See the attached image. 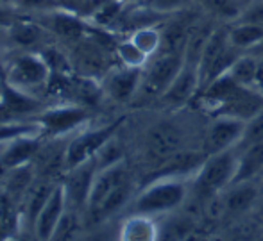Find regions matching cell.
Listing matches in <instances>:
<instances>
[{
    "label": "cell",
    "mask_w": 263,
    "mask_h": 241,
    "mask_svg": "<svg viewBox=\"0 0 263 241\" xmlns=\"http://www.w3.org/2000/svg\"><path fill=\"white\" fill-rule=\"evenodd\" d=\"M261 142H263V109L258 111L254 116H251L246 122V129H243V134L240 138L238 145H236V150L238 152L246 150V148Z\"/></svg>",
    "instance_id": "d4e9b609"
},
{
    "label": "cell",
    "mask_w": 263,
    "mask_h": 241,
    "mask_svg": "<svg viewBox=\"0 0 263 241\" xmlns=\"http://www.w3.org/2000/svg\"><path fill=\"white\" fill-rule=\"evenodd\" d=\"M228 34L233 47L242 52H247L263 39V27L253 24H243V22H233V24L228 25Z\"/></svg>",
    "instance_id": "d6986e66"
},
{
    "label": "cell",
    "mask_w": 263,
    "mask_h": 241,
    "mask_svg": "<svg viewBox=\"0 0 263 241\" xmlns=\"http://www.w3.org/2000/svg\"><path fill=\"white\" fill-rule=\"evenodd\" d=\"M190 229L192 224L188 218H166L163 224H159V241H181L190 232Z\"/></svg>",
    "instance_id": "cb8c5ba5"
},
{
    "label": "cell",
    "mask_w": 263,
    "mask_h": 241,
    "mask_svg": "<svg viewBox=\"0 0 263 241\" xmlns=\"http://www.w3.org/2000/svg\"><path fill=\"white\" fill-rule=\"evenodd\" d=\"M6 61H7L6 50L0 48V83H4V75H6Z\"/></svg>",
    "instance_id": "f546056e"
},
{
    "label": "cell",
    "mask_w": 263,
    "mask_h": 241,
    "mask_svg": "<svg viewBox=\"0 0 263 241\" xmlns=\"http://www.w3.org/2000/svg\"><path fill=\"white\" fill-rule=\"evenodd\" d=\"M91 109L73 102H59L47 106L36 116V124L42 129L43 139L70 138L86 125L91 124Z\"/></svg>",
    "instance_id": "277c9868"
},
{
    "label": "cell",
    "mask_w": 263,
    "mask_h": 241,
    "mask_svg": "<svg viewBox=\"0 0 263 241\" xmlns=\"http://www.w3.org/2000/svg\"><path fill=\"white\" fill-rule=\"evenodd\" d=\"M184 65V54L159 52L143 66L142 84L136 98H159L174 83Z\"/></svg>",
    "instance_id": "8992f818"
},
{
    "label": "cell",
    "mask_w": 263,
    "mask_h": 241,
    "mask_svg": "<svg viewBox=\"0 0 263 241\" xmlns=\"http://www.w3.org/2000/svg\"><path fill=\"white\" fill-rule=\"evenodd\" d=\"M238 166V150L206 155L201 168L192 177V193L201 200H211L233 184Z\"/></svg>",
    "instance_id": "3957f363"
},
{
    "label": "cell",
    "mask_w": 263,
    "mask_h": 241,
    "mask_svg": "<svg viewBox=\"0 0 263 241\" xmlns=\"http://www.w3.org/2000/svg\"><path fill=\"white\" fill-rule=\"evenodd\" d=\"M263 173V142L238 152V166L233 183L260 180Z\"/></svg>",
    "instance_id": "ac0fdd59"
},
{
    "label": "cell",
    "mask_w": 263,
    "mask_h": 241,
    "mask_svg": "<svg viewBox=\"0 0 263 241\" xmlns=\"http://www.w3.org/2000/svg\"><path fill=\"white\" fill-rule=\"evenodd\" d=\"M143 68L115 65L101 79L102 96L115 104H129L136 98L142 84Z\"/></svg>",
    "instance_id": "52a82bcc"
},
{
    "label": "cell",
    "mask_w": 263,
    "mask_h": 241,
    "mask_svg": "<svg viewBox=\"0 0 263 241\" xmlns=\"http://www.w3.org/2000/svg\"><path fill=\"white\" fill-rule=\"evenodd\" d=\"M236 22H243V24H253L263 27V0H249L243 6L242 13H240Z\"/></svg>",
    "instance_id": "4316f807"
},
{
    "label": "cell",
    "mask_w": 263,
    "mask_h": 241,
    "mask_svg": "<svg viewBox=\"0 0 263 241\" xmlns=\"http://www.w3.org/2000/svg\"><path fill=\"white\" fill-rule=\"evenodd\" d=\"M55 2H58V6H59V7H61V6H63V4H65V2H66V0H55Z\"/></svg>",
    "instance_id": "836d02e7"
},
{
    "label": "cell",
    "mask_w": 263,
    "mask_h": 241,
    "mask_svg": "<svg viewBox=\"0 0 263 241\" xmlns=\"http://www.w3.org/2000/svg\"><path fill=\"white\" fill-rule=\"evenodd\" d=\"M256 90L263 91V57H258V73H256Z\"/></svg>",
    "instance_id": "f1b7e54d"
},
{
    "label": "cell",
    "mask_w": 263,
    "mask_h": 241,
    "mask_svg": "<svg viewBox=\"0 0 263 241\" xmlns=\"http://www.w3.org/2000/svg\"><path fill=\"white\" fill-rule=\"evenodd\" d=\"M118 241H159V222L149 214L131 213L122 222Z\"/></svg>",
    "instance_id": "e0dca14e"
},
{
    "label": "cell",
    "mask_w": 263,
    "mask_h": 241,
    "mask_svg": "<svg viewBox=\"0 0 263 241\" xmlns=\"http://www.w3.org/2000/svg\"><path fill=\"white\" fill-rule=\"evenodd\" d=\"M99 166L95 159L83 163V165L70 168L63 173V190L66 193V200H68V207L73 211H86V202L90 196L91 184H93L95 173H97Z\"/></svg>",
    "instance_id": "9c48e42d"
},
{
    "label": "cell",
    "mask_w": 263,
    "mask_h": 241,
    "mask_svg": "<svg viewBox=\"0 0 263 241\" xmlns=\"http://www.w3.org/2000/svg\"><path fill=\"white\" fill-rule=\"evenodd\" d=\"M7 241H29V239H22V232H20V234L13 236V238H9ZM32 241H36V239H32Z\"/></svg>",
    "instance_id": "d6a6232c"
},
{
    "label": "cell",
    "mask_w": 263,
    "mask_h": 241,
    "mask_svg": "<svg viewBox=\"0 0 263 241\" xmlns=\"http://www.w3.org/2000/svg\"><path fill=\"white\" fill-rule=\"evenodd\" d=\"M120 124L122 120H115L111 124L99 125V127H93L90 124L70 136L65 148V172L90 161V159H95L97 152L117 134Z\"/></svg>",
    "instance_id": "5b68a950"
},
{
    "label": "cell",
    "mask_w": 263,
    "mask_h": 241,
    "mask_svg": "<svg viewBox=\"0 0 263 241\" xmlns=\"http://www.w3.org/2000/svg\"><path fill=\"white\" fill-rule=\"evenodd\" d=\"M129 38L149 59L153 55L159 54V50H161V29L156 27V25H147V27L136 29V31H133L129 34Z\"/></svg>",
    "instance_id": "7402d4cb"
},
{
    "label": "cell",
    "mask_w": 263,
    "mask_h": 241,
    "mask_svg": "<svg viewBox=\"0 0 263 241\" xmlns=\"http://www.w3.org/2000/svg\"><path fill=\"white\" fill-rule=\"evenodd\" d=\"M261 95H263V91H261Z\"/></svg>",
    "instance_id": "f35d334b"
},
{
    "label": "cell",
    "mask_w": 263,
    "mask_h": 241,
    "mask_svg": "<svg viewBox=\"0 0 263 241\" xmlns=\"http://www.w3.org/2000/svg\"><path fill=\"white\" fill-rule=\"evenodd\" d=\"M199 4L204 9V13H208V16L218 22H226V24H233L238 20L243 9L238 0H199Z\"/></svg>",
    "instance_id": "44dd1931"
},
{
    "label": "cell",
    "mask_w": 263,
    "mask_h": 241,
    "mask_svg": "<svg viewBox=\"0 0 263 241\" xmlns=\"http://www.w3.org/2000/svg\"><path fill=\"white\" fill-rule=\"evenodd\" d=\"M261 216H263V207H261Z\"/></svg>",
    "instance_id": "74e56055"
},
{
    "label": "cell",
    "mask_w": 263,
    "mask_h": 241,
    "mask_svg": "<svg viewBox=\"0 0 263 241\" xmlns=\"http://www.w3.org/2000/svg\"><path fill=\"white\" fill-rule=\"evenodd\" d=\"M66 211H68V200H66V193L59 180L32 224V238L36 241H52Z\"/></svg>",
    "instance_id": "30bf717a"
},
{
    "label": "cell",
    "mask_w": 263,
    "mask_h": 241,
    "mask_svg": "<svg viewBox=\"0 0 263 241\" xmlns=\"http://www.w3.org/2000/svg\"><path fill=\"white\" fill-rule=\"evenodd\" d=\"M201 91V77H199V66L184 61L181 72L174 79V83L166 88V91L159 96V102L170 109H181L194 98H197Z\"/></svg>",
    "instance_id": "7c38bea8"
},
{
    "label": "cell",
    "mask_w": 263,
    "mask_h": 241,
    "mask_svg": "<svg viewBox=\"0 0 263 241\" xmlns=\"http://www.w3.org/2000/svg\"><path fill=\"white\" fill-rule=\"evenodd\" d=\"M2 90H4V83H0V98H2Z\"/></svg>",
    "instance_id": "e575fe53"
},
{
    "label": "cell",
    "mask_w": 263,
    "mask_h": 241,
    "mask_svg": "<svg viewBox=\"0 0 263 241\" xmlns=\"http://www.w3.org/2000/svg\"><path fill=\"white\" fill-rule=\"evenodd\" d=\"M54 70L42 50H18L7 55L4 84L42 98L49 93Z\"/></svg>",
    "instance_id": "6da1fadb"
},
{
    "label": "cell",
    "mask_w": 263,
    "mask_h": 241,
    "mask_svg": "<svg viewBox=\"0 0 263 241\" xmlns=\"http://www.w3.org/2000/svg\"><path fill=\"white\" fill-rule=\"evenodd\" d=\"M260 180H261V186H263V173H261V177H260Z\"/></svg>",
    "instance_id": "8d00e7d4"
},
{
    "label": "cell",
    "mask_w": 263,
    "mask_h": 241,
    "mask_svg": "<svg viewBox=\"0 0 263 241\" xmlns=\"http://www.w3.org/2000/svg\"><path fill=\"white\" fill-rule=\"evenodd\" d=\"M22 14L24 13L11 0H0V31H9Z\"/></svg>",
    "instance_id": "83f0119b"
},
{
    "label": "cell",
    "mask_w": 263,
    "mask_h": 241,
    "mask_svg": "<svg viewBox=\"0 0 263 241\" xmlns=\"http://www.w3.org/2000/svg\"><path fill=\"white\" fill-rule=\"evenodd\" d=\"M183 150V131L168 122H159L145 134V157L161 166Z\"/></svg>",
    "instance_id": "ba28073f"
},
{
    "label": "cell",
    "mask_w": 263,
    "mask_h": 241,
    "mask_svg": "<svg viewBox=\"0 0 263 241\" xmlns=\"http://www.w3.org/2000/svg\"><path fill=\"white\" fill-rule=\"evenodd\" d=\"M260 184L258 180H243V183H233L228 190L218 195V202L226 214H240L247 211L258 198Z\"/></svg>",
    "instance_id": "9a60e30c"
},
{
    "label": "cell",
    "mask_w": 263,
    "mask_h": 241,
    "mask_svg": "<svg viewBox=\"0 0 263 241\" xmlns=\"http://www.w3.org/2000/svg\"><path fill=\"white\" fill-rule=\"evenodd\" d=\"M192 4H194V0H145L143 6L153 9L154 13L159 14V16H163V14L183 13V11L186 9V7H190Z\"/></svg>",
    "instance_id": "484cf974"
},
{
    "label": "cell",
    "mask_w": 263,
    "mask_h": 241,
    "mask_svg": "<svg viewBox=\"0 0 263 241\" xmlns=\"http://www.w3.org/2000/svg\"><path fill=\"white\" fill-rule=\"evenodd\" d=\"M247 54H253L254 57H263V39L258 45H254L251 50H247Z\"/></svg>",
    "instance_id": "4dcf8cb0"
},
{
    "label": "cell",
    "mask_w": 263,
    "mask_h": 241,
    "mask_svg": "<svg viewBox=\"0 0 263 241\" xmlns=\"http://www.w3.org/2000/svg\"><path fill=\"white\" fill-rule=\"evenodd\" d=\"M7 145V143H6ZM6 145H0V154H2V150H4V147H6Z\"/></svg>",
    "instance_id": "d590c367"
},
{
    "label": "cell",
    "mask_w": 263,
    "mask_h": 241,
    "mask_svg": "<svg viewBox=\"0 0 263 241\" xmlns=\"http://www.w3.org/2000/svg\"><path fill=\"white\" fill-rule=\"evenodd\" d=\"M115 57H117L118 65L129 66V68H143V66L147 65V61H149V57L133 43L131 38L117 42Z\"/></svg>",
    "instance_id": "603a6c76"
},
{
    "label": "cell",
    "mask_w": 263,
    "mask_h": 241,
    "mask_svg": "<svg viewBox=\"0 0 263 241\" xmlns=\"http://www.w3.org/2000/svg\"><path fill=\"white\" fill-rule=\"evenodd\" d=\"M192 193V180L181 175L154 177L147 183L131 202V213L149 214V216H165L184 204Z\"/></svg>",
    "instance_id": "7a4b0ae2"
},
{
    "label": "cell",
    "mask_w": 263,
    "mask_h": 241,
    "mask_svg": "<svg viewBox=\"0 0 263 241\" xmlns=\"http://www.w3.org/2000/svg\"><path fill=\"white\" fill-rule=\"evenodd\" d=\"M124 2L127 4V6H142L145 0H124Z\"/></svg>",
    "instance_id": "1f68e13d"
},
{
    "label": "cell",
    "mask_w": 263,
    "mask_h": 241,
    "mask_svg": "<svg viewBox=\"0 0 263 241\" xmlns=\"http://www.w3.org/2000/svg\"><path fill=\"white\" fill-rule=\"evenodd\" d=\"M228 73L240 84V86L254 88V90H256L258 57H254L253 54H247V52H242V54L238 55V59L233 63L231 70H229Z\"/></svg>",
    "instance_id": "ffe728a7"
},
{
    "label": "cell",
    "mask_w": 263,
    "mask_h": 241,
    "mask_svg": "<svg viewBox=\"0 0 263 241\" xmlns=\"http://www.w3.org/2000/svg\"><path fill=\"white\" fill-rule=\"evenodd\" d=\"M43 138L40 134L20 136L4 147L0 154V173H6L9 170L20 168L25 165H32L42 148Z\"/></svg>",
    "instance_id": "5bb4252c"
},
{
    "label": "cell",
    "mask_w": 263,
    "mask_h": 241,
    "mask_svg": "<svg viewBox=\"0 0 263 241\" xmlns=\"http://www.w3.org/2000/svg\"><path fill=\"white\" fill-rule=\"evenodd\" d=\"M131 180V172H129L125 161L115 163V165L99 168L95 173L93 184H91L90 196L86 202V213H93L99 206L111 195L118 186H122L124 183Z\"/></svg>",
    "instance_id": "4fadbf2b"
},
{
    "label": "cell",
    "mask_w": 263,
    "mask_h": 241,
    "mask_svg": "<svg viewBox=\"0 0 263 241\" xmlns=\"http://www.w3.org/2000/svg\"><path fill=\"white\" fill-rule=\"evenodd\" d=\"M197 16H186V14H179L174 16L170 22H166L161 29V50L159 52H168V54H184L188 38L192 34Z\"/></svg>",
    "instance_id": "2e32d148"
},
{
    "label": "cell",
    "mask_w": 263,
    "mask_h": 241,
    "mask_svg": "<svg viewBox=\"0 0 263 241\" xmlns=\"http://www.w3.org/2000/svg\"><path fill=\"white\" fill-rule=\"evenodd\" d=\"M246 129V122L240 118L233 116H213L211 124L206 129V138H204V154H218V152H226L236 148L240 138Z\"/></svg>",
    "instance_id": "8fae6325"
}]
</instances>
